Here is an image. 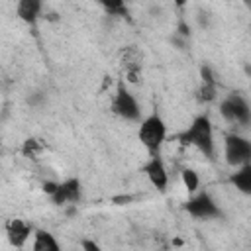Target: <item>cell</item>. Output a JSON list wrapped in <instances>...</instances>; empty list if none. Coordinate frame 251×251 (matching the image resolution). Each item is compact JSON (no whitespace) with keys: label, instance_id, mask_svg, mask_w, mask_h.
I'll use <instances>...</instances> for the list:
<instances>
[{"label":"cell","instance_id":"cell-1","mask_svg":"<svg viewBox=\"0 0 251 251\" xmlns=\"http://www.w3.org/2000/svg\"><path fill=\"white\" fill-rule=\"evenodd\" d=\"M180 143L184 145H192L196 147L206 159H214V153H216V145H214V127H212V122L206 114H200L196 116L190 126L178 135Z\"/></svg>","mask_w":251,"mask_h":251},{"label":"cell","instance_id":"cell-2","mask_svg":"<svg viewBox=\"0 0 251 251\" xmlns=\"http://www.w3.org/2000/svg\"><path fill=\"white\" fill-rule=\"evenodd\" d=\"M137 137L141 145L149 151V155H155L161 151L165 139H167V126L159 114H151L141 120V126L137 129Z\"/></svg>","mask_w":251,"mask_h":251},{"label":"cell","instance_id":"cell-3","mask_svg":"<svg viewBox=\"0 0 251 251\" xmlns=\"http://www.w3.org/2000/svg\"><path fill=\"white\" fill-rule=\"evenodd\" d=\"M224 155L229 167H241L251 161V141L239 133H229L224 141Z\"/></svg>","mask_w":251,"mask_h":251},{"label":"cell","instance_id":"cell-4","mask_svg":"<svg viewBox=\"0 0 251 251\" xmlns=\"http://www.w3.org/2000/svg\"><path fill=\"white\" fill-rule=\"evenodd\" d=\"M220 114L224 116V120H227L231 124H239V126H247L251 120L249 102L241 94H235V92L227 94L220 102Z\"/></svg>","mask_w":251,"mask_h":251},{"label":"cell","instance_id":"cell-5","mask_svg":"<svg viewBox=\"0 0 251 251\" xmlns=\"http://www.w3.org/2000/svg\"><path fill=\"white\" fill-rule=\"evenodd\" d=\"M112 112L126 122H139L141 120V108H139L135 96L126 88V84L118 86L114 100H112Z\"/></svg>","mask_w":251,"mask_h":251},{"label":"cell","instance_id":"cell-6","mask_svg":"<svg viewBox=\"0 0 251 251\" xmlns=\"http://www.w3.org/2000/svg\"><path fill=\"white\" fill-rule=\"evenodd\" d=\"M194 194V192H192ZM184 210L194 216V218H200V220H210V218H222V210L220 206L216 204V200L206 192H196L192 198H188V202L184 204Z\"/></svg>","mask_w":251,"mask_h":251},{"label":"cell","instance_id":"cell-7","mask_svg":"<svg viewBox=\"0 0 251 251\" xmlns=\"http://www.w3.org/2000/svg\"><path fill=\"white\" fill-rule=\"evenodd\" d=\"M145 173V176L149 178V182L157 188V190H167V184H169V171L165 167V161L161 159V153H155V155H149V161L143 165L141 169Z\"/></svg>","mask_w":251,"mask_h":251},{"label":"cell","instance_id":"cell-8","mask_svg":"<svg viewBox=\"0 0 251 251\" xmlns=\"http://www.w3.org/2000/svg\"><path fill=\"white\" fill-rule=\"evenodd\" d=\"M80 180L78 178H67L63 182H57L55 192L49 196L55 206H65V204H75L80 200Z\"/></svg>","mask_w":251,"mask_h":251},{"label":"cell","instance_id":"cell-9","mask_svg":"<svg viewBox=\"0 0 251 251\" xmlns=\"http://www.w3.org/2000/svg\"><path fill=\"white\" fill-rule=\"evenodd\" d=\"M6 235H8L10 245L24 247L25 241L29 239V235H31V226L24 220H10L8 226H6Z\"/></svg>","mask_w":251,"mask_h":251},{"label":"cell","instance_id":"cell-10","mask_svg":"<svg viewBox=\"0 0 251 251\" xmlns=\"http://www.w3.org/2000/svg\"><path fill=\"white\" fill-rule=\"evenodd\" d=\"M41 8H43V0H18L16 14L27 25H35L41 16Z\"/></svg>","mask_w":251,"mask_h":251},{"label":"cell","instance_id":"cell-11","mask_svg":"<svg viewBox=\"0 0 251 251\" xmlns=\"http://www.w3.org/2000/svg\"><path fill=\"white\" fill-rule=\"evenodd\" d=\"M229 182L241 194H251V163H245L241 167H235V173L229 176Z\"/></svg>","mask_w":251,"mask_h":251},{"label":"cell","instance_id":"cell-12","mask_svg":"<svg viewBox=\"0 0 251 251\" xmlns=\"http://www.w3.org/2000/svg\"><path fill=\"white\" fill-rule=\"evenodd\" d=\"M33 251H59L61 245L59 241L55 239V235H51L49 231L45 229H35L33 231V245H31Z\"/></svg>","mask_w":251,"mask_h":251},{"label":"cell","instance_id":"cell-13","mask_svg":"<svg viewBox=\"0 0 251 251\" xmlns=\"http://www.w3.org/2000/svg\"><path fill=\"white\" fill-rule=\"evenodd\" d=\"M96 2L110 16H116V18H127L129 16L127 6H126V0H96Z\"/></svg>","mask_w":251,"mask_h":251},{"label":"cell","instance_id":"cell-14","mask_svg":"<svg viewBox=\"0 0 251 251\" xmlns=\"http://www.w3.org/2000/svg\"><path fill=\"white\" fill-rule=\"evenodd\" d=\"M180 178H182V184H184V188H186V190H188L190 194L198 190L200 178H198L196 171H192V169H184V171L180 173Z\"/></svg>","mask_w":251,"mask_h":251},{"label":"cell","instance_id":"cell-15","mask_svg":"<svg viewBox=\"0 0 251 251\" xmlns=\"http://www.w3.org/2000/svg\"><path fill=\"white\" fill-rule=\"evenodd\" d=\"M216 92H218V82H202L198 90V98L202 102H212L216 100Z\"/></svg>","mask_w":251,"mask_h":251},{"label":"cell","instance_id":"cell-16","mask_svg":"<svg viewBox=\"0 0 251 251\" xmlns=\"http://www.w3.org/2000/svg\"><path fill=\"white\" fill-rule=\"evenodd\" d=\"M41 149H43V145L39 143V139H33V137H29V139H25V141H24L22 153H24L25 157H35V155H37Z\"/></svg>","mask_w":251,"mask_h":251},{"label":"cell","instance_id":"cell-17","mask_svg":"<svg viewBox=\"0 0 251 251\" xmlns=\"http://www.w3.org/2000/svg\"><path fill=\"white\" fill-rule=\"evenodd\" d=\"M80 247L86 249V251H100V245L94 243V241H88V239H82L80 241Z\"/></svg>","mask_w":251,"mask_h":251},{"label":"cell","instance_id":"cell-18","mask_svg":"<svg viewBox=\"0 0 251 251\" xmlns=\"http://www.w3.org/2000/svg\"><path fill=\"white\" fill-rule=\"evenodd\" d=\"M55 188H57V182H53V180H47V182H43V192L45 194H53L55 192Z\"/></svg>","mask_w":251,"mask_h":251},{"label":"cell","instance_id":"cell-19","mask_svg":"<svg viewBox=\"0 0 251 251\" xmlns=\"http://www.w3.org/2000/svg\"><path fill=\"white\" fill-rule=\"evenodd\" d=\"M175 2H176V6H180V8L186 4V0H175Z\"/></svg>","mask_w":251,"mask_h":251}]
</instances>
